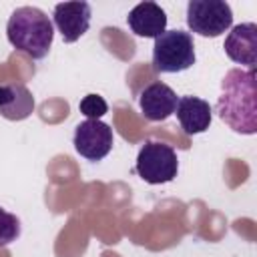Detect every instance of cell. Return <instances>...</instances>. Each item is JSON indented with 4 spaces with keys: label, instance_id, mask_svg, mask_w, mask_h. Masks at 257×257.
<instances>
[{
    "label": "cell",
    "instance_id": "obj_1",
    "mask_svg": "<svg viewBox=\"0 0 257 257\" xmlns=\"http://www.w3.org/2000/svg\"><path fill=\"white\" fill-rule=\"evenodd\" d=\"M217 114L235 133H257V86L255 68H231L221 80V94L217 98Z\"/></svg>",
    "mask_w": 257,
    "mask_h": 257
},
{
    "label": "cell",
    "instance_id": "obj_2",
    "mask_svg": "<svg viewBox=\"0 0 257 257\" xmlns=\"http://www.w3.org/2000/svg\"><path fill=\"white\" fill-rule=\"evenodd\" d=\"M6 38L16 50L24 52L32 60H42L50 52L54 26L40 8L20 6L8 18Z\"/></svg>",
    "mask_w": 257,
    "mask_h": 257
},
{
    "label": "cell",
    "instance_id": "obj_3",
    "mask_svg": "<svg viewBox=\"0 0 257 257\" xmlns=\"http://www.w3.org/2000/svg\"><path fill=\"white\" fill-rule=\"evenodd\" d=\"M193 34L185 30H165L153 44V68L163 74L183 72L195 64Z\"/></svg>",
    "mask_w": 257,
    "mask_h": 257
},
{
    "label": "cell",
    "instance_id": "obj_4",
    "mask_svg": "<svg viewBox=\"0 0 257 257\" xmlns=\"http://www.w3.org/2000/svg\"><path fill=\"white\" fill-rule=\"evenodd\" d=\"M137 175L149 185L171 183L179 173V159L171 145L161 141H147L137 157Z\"/></svg>",
    "mask_w": 257,
    "mask_h": 257
},
{
    "label": "cell",
    "instance_id": "obj_5",
    "mask_svg": "<svg viewBox=\"0 0 257 257\" xmlns=\"http://www.w3.org/2000/svg\"><path fill=\"white\" fill-rule=\"evenodd\" d=\"M233 24V10L223 0H191L187 4V26L191 32L217 38Z\"/></svg>",
    "mask_w": 257,
    "mask_h": 257
},
{
    "label": "cell",
    "instance_id": "obj_6",
    "mask_svg": "<svg viewBox=\"0 0 257 257\" xmlns=\"http://www.w3.org/2000/svg\"><path fill=\"white\" fill-rule=\"evenodd\" d=\"M72 145L74 151L86 161H102L114 145L112 128L102 120L86 118L76 124Z\"/></svg>",
    "mask_w": 257,
    "mask_h": 257
},
{
    "label": "cell",
    "instance_id": "obj_7",
    "mask_svg": "<svg viewBox=\"0 0 257 257\" xmlns=\"http://www.w3.org/2000/svg\"><path fill=\"white\" fill-rule=\"evenodd\" d=\"M90 4L88 2H60L54 6V26L66 44L76 42L90 26Z\"/></svg>",
    "mask_w": 257,
    "mask_h": 257
},
{
    "label": "cell",
    "instance_id": "obj_8",
    "mask_svg": "<svg viewBox=\"0 0 257 257\" xmlns=\"http://www.w3.org/2000/svg\"><path fill=\"white\" fill-rule=\"evenodd\" d=\"M177 102H179L177 92L169 84H165L161 80L147 84L141 90V94H139L141 112L145 114L147 120H153V122H159V120L169 118L175 112Z\"/></svg>",
    "mask_w": 257,
    "mask_h": 257
},
{
    "label": "cell",
    "instance_id": "obj_9",
    "mask_svg": "<svg viewBox=\"0 0 257 257\" xmlns=\"http://www.w3.org/2000/svg\"><path fill=\"white\" fill-rule=\"evenodd\" d=\"M225 54L237 62L247 64L249 68H255L257 62V24L245 22L231 28V32L225 38Z\"/></svg>",
    "mask_w": 257,
    "mask_h": 257
},
{
    "label": "cell",
    "instance_id": "obj_10",
    "mask_svg": "<svg viewBox=\"0 0 257 257\" xmlns=\"http://www.w3.org/2000/svg\"><path fill=\"white\" fill-rule=\"evenodd\" d=\"M175 112L185 135H201L211 126V120H213L211 104L193 94L181 96Z\"/></svg>",
    "mask_w": 257,
    "mask_h": 257
},
{
    "label": "cell",
    "instance_id": "obj_11",
    "mask_svg": "<svg viewBox=\"0 0 257 257\" xmlns=\"http://www.w3.org/2000/svg\"><path fill=\"white\" fill-rule=\"evenodd\" d=\"M126 24L141 38H157L167 30V14L157 2H141L128 12Z\"/></svg>",
    "mask_w": 257,
    "mask_h": 257
},
{
    "label": "cell",
    "instance_id": "obj_12",
    "mask_svg": "<svg viewBox=\"0 0 257 257\" xmlns=\"http://www.w3.org/2000/svg\"><path fill=\"white\" fill-rule=\"evenodd\" d=\"M34 112V96L22 82L0 84V114L6 120H24Z\"/></svg>",
    "mask_w": 257,
    "mask_h": 257
},
{
    "label": "cell",
    "instance_id": "obj_13",
    "mask_svg": "<svg viewBox=\"0 0 257 257\" xmlns=\"http://www.w3.org/2000/svg\"><path fill=\"white\" fill-rule=\"evenodd\" d=\"M20 237V219L0 207V247L14 243Z\"/></svg>",
    "mask_w": 257,
    "mask_h": 257
},
{
    "label": "cell",
    "instance_id": "obj_14",
    "mask_svg": "<svg viewBox=\"0 0 257 257\" xmlns=\"http://www.w3.org/2000/svg\"><path fill=\"white\" fill-rule=\"evenodd\" d=\"M78 110H80L86 118L100 120V116L106 114L108 104H106V100H104L100 94H86V96L78 102Z\"/></svg>",
    "mask_w": 257,
    "mask_h": 257
}]
</instances>
